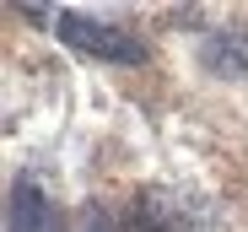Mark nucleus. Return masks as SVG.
<instances>
[{
  "mask_svg": "<svg viewBox=\"0 0 248 232\" xmlns=\"http://www.w3.org/2000/svg\"><path fill=\"white\" fill-rule=\"evenodd\" d=\"M87 232H108V227H87Z\"/></svg>",
  "mask_w": 248,
  "mask_h": 232,
  "instance_id": "obj_4",
  "label": "nucleus"
},
{
  "mask_svg": "<svg viewBox=\"0 0 248 232\" xmlns=\"http://www.w3.org/2000/svg\"><path fill=\"white\" fill-rule=\"evenodd\" d=\"M11 232H60L49 200L38 195L32 184H16V189H11Z\"/></svg>",
  "mask_w": 248,
  "mask_h": 232,
  "instance_id": "obj_2",
  "label": "nucleus"
},
{
  "mask_svg": "<svg viewBox=\"0 0 248 232\" xmlns=\"http://www.w3.org/2000/svg\"><path fill=\"white\" fill-rule=\"evenodd\" d=\"M205 60H211V70H221V76H248V32H221V38H211Z\"/></svg>",
  "mask_w": 248,
  "mask_h": 232,
  "instance_id": "obj_3",
  "label": "nucleus"
},
{
  "mask_svg": "<svg viewBox=\"0 0 248 232\" xmlns=\"http://www.w3.org/2000/svg\"><path fill=\"white\" fill-rule=\"evenodd\" d=\"M60 38H65L70 49L92 54V60H113V65H146L140 38L119 32V27H108V22H92V16H60Z\"/></svg>",
  "mask_w": 248,
  "mask_h": 232,
  "instance_id": "obj_1",
  "label": "nucleus"
}]
</instances>
